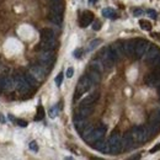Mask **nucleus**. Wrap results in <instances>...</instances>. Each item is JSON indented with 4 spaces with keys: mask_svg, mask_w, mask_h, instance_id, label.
<instances>
[{
    "mask_svg": "<svg viewBox=\"0 0 160 160\" xmlns=\"http://www.w3.org/2000/svg\"><path fill=\"white\" fill-rule=\"evenodd\" d=\"M25 78H26V80L28 81V84H30L32 88L37 85V81H38V80L36 79V78H35V77H33L31 73H27V74H25Z\"/></svg>",
    "mask_w": 160,
    "mask_h": 160,
    "instance_id": "nucleus-27",
    "label": "nucleus"
},
{
    "mask_svg": "<svg viewBox=\"0 0 160 160\" xmlns=\"http://www.w3.org/2000/svg\"><path fill=\"white\" fill-rule=\"evenodd\" d=\"M160 150V143L158 145H155V147H153L152 149H150V153H155V152H159Z\"/></svg>",
    "mask_w": 160,
    "mask_h": 160,
    "instance_id": "nucleus-39",
    "label": "nucleus"
},
{
    "mask_svg": "<svg viewBox=\"0 0 160 160\" xmlns=\"http://www.w3.org/2000/svg\"><path fill=\"white\" fill-rule=\"evenodd\" d=\"M160 53V49L159 48H157V47H149V49L145 52V54L143 56V59L144 62H147V63H149V64H152L153 63V60L157 58V56Z\"/></svg>",
    "mask_w": 160,
    "mask_h": 160,
    "instance_id": "nucleus-11",
    "label": "nucleus"
},
{
    "mask_svg": "<svg viewBox=\"0 0 160 160\" xmlns=\"http://www.w3.org/2000/svg\"><path fill=\"white\" fill-rule=\"evenodd\" d=\"M14 81H15V88L22 95L28 94L31 91V89H32V86L28 84V81L26 80L25 75H22V74H16L14 77Z\"/></svg>",
    "mask_w": 160,
    "mask_h": 160,
    "instance_id": "nucleus-1",
    "label": "nucleus"
},
{
    "mask_svg": "<svg viewBox=\"0 0 160 160\" xmlns=\"http://www.w3.org/2000/svg\"><path fill=\"white\" fill-rule=\"evenodd\" d=\"M57 115H58V107L54 106V107H52L49 110V117L51 118H54V117H57Z\"/></svg>",
    "mask_w": 160,
    "mask_h": 160,
    "instance_id": "nucleus-31",
    "label": "nucleus"
},
{
    "mask_svg": "<svg viewBox=\"0 0 160 160\" xmlns=\"http://www.w3.org/2000/svg\"><path fill=\"white\" fill-rule=\"evenodd\" d=\"M15 88V81L10 77H4L2 78V89L4 91H11Z\"/></svg>",
    "mask_w": 160,
    "mask_h": 160,
    "instance_id": "nucleus-20",
    "label": "nucleus"
},
{
    "mask_svg": "<svg viewBox=\"0 0 160 160\" xmlns=\"http://www.w3.org/2000/svg\"><path fill=\"white\" fill-rule=\"evenodd\" d=\"M51 11L63 15V11H64L63 2H62V1H60V2H52V5H51Z\"/></svg>",
    "mask_w": 160,
    "mask_h": 160,
    "instance_id": "nucleus-23",
    "label": "nucleus"
},
{
    "mask_svg": "<svg viewBox=\"0 0 160 160\" xmlns=\"http://www.w3.org/2000/svg\"><path fill=\"white\" fill-rule=\"evenodd\" d=\"M136 40H128L127 42L123 43L124 47V54H127L128 57H134V52H136Z\"/></svg>",
    "mask_w": 160,
    "mask_h": 160,
    "instance_id": "nucleus-13",
    "label": "nucleus"
},
{
    "mask_svg": "<svg viewBox=\"0 0 160 160\" xmlns=\"http://www.w3.org/2000/svg\"><path fill=\"white\" fill-rule=\"evenodd\" d=\"M102 15H103L105 18H107V19H116V18H117L116 12H115L112 9H110V8L103 9V10H102Z\"/></svg>",
    "mask_w": 160,
    "mask_h": 160,
    "instance_id": "nucleus-25",
    "label": "nucleus"
},
{
    "mask_svg": "<svg viewBox=\"0 0 160 160\" xmlns=\"http://www.w3.org/2000/svg\"><path fill=\"white\" fill-rule=\"evenodd\" d=\"M28 147H30V149H31V150H33V152H38V145H37V143H36V142H31Z\"/></svg>",
    "mask_w": 160,
    "mask_h": 160,
    "instance_id": "nucleus-33",
    "label": "nucleus"
},
{
    "mask_svg": "<svg viewBox=\"0 0 160 160\" xmlns=\"http://www.w3.org/2000/svg\"><path fill=\"white\" fill-rule=\"evenodd\" d=\"M74 124H75V128H77V131L79 132V133H81V131L89 124L88 123V121H86V118L85 117H81V116H75L74 117Z\"/></svg>",
    "mask_w": 160,
    "mask_h": 160,
    "instance_id": "nucleus-18",
    "label": "nucleus"
},
{
    "mask_svg": "<svg viewBox=\"0 0 160 160\" xmlns=\"http://www.w3.org/2000/svg\"><path fill=\"white\" fill-rule=\"evenodd\" d=\"M16 122H18V124H19L20 127H26V126H27V122L23 120H16Z\"/></svg>",
    "mask_w": 160,
    "mask_h": 160,
    "instance_id": "nucleus-38",
    "label": "nucleus"
},
{
    "mask_svg": "<svg viewBox=\"0 0 160 160\" xmlns=\"http://www.w3.org/2000/svg\"><path fill=\"white\" fill-rule=\"evenodd\" d=\"M91 145L94 147V149L99 150V152H101V153H105V154L110 153V147H108V142H106V140H103V139L96 140V142H95V143H92Z\"/></svg>",
    "mask_w": 160,
    "mask_h": 160,
    "instance_id": "nucleus-14",
    "label": "nucleus"
},
{
    "mask_svg": "<svg viewBox=\"0 0 160 160\" xmlns=\"http://www.w3.org/2000/svg\"><path fill=\"white\" fill-rule=\"evenodd\" d=\"M51 38H56L53 30H51V28H42L41 30V40H51Z\"/></svg>",
    "mask_w": 160,
    "mask_h": 160,
    "instance_id": "nucleus-22",
    "label": "nucleus"
},
{
    "mask_svg": "<svg viewBox=\"0 0 160 160\" xmlns=\"http://www.w3.org/2000/svg\"><path fill=\"white\" fill-rule=\"evenodd\" d=\"M159 98H160V88H159Z\"/></svg>",
    "mask_w": 160,
    "mask_h": 160,
    "instance_id": "nucleus-43",
    "label": "nucleus"
},
{
    "mask_svg": "<svg viewBox=\"0 0 160 160\" xmlns=\"http://www.w3.org/2000/svg\"><path fill=\"white\" fill-rule=\"evenodd\" d=\"M92 28L95 30V31H99L101 28V23H100V21H95L94 23H92Z\"/></svg>",
    "mask_w": 160,
    "mask_h": 160,
    "instance_id": "nucleus-35",
    "label": "nucleus"
},
{
    "mask_svg": "<svg viewBox=\"0 0 160 160\" xmlns=\"http://www.w3.org/2000/svg\"><path fill=\"white\" fill-rule=\"evenodd\" d=\"M91 85H92V82L90 81V79H89V77H88V75L81 77L80 80H79V82H78V85H77V90H75V99H79L82 94H85L86 91H89V89L91 88Z\"/></svg>",
    "mask_w": 160,
    "mask_h": 160,
    "instance_id": "nucleus-4",
    "label": "nucleus"
},
{
    "mask_svg": "<svg viewBox=\"0 0 160 160\" xmlns=\"http://www.w3.org/2000/svg\"><path fill=\"white\" fill-rule=\"evenodd\" d=\"M62 82H63V73H59V74L57 75V78H56V85H57V86H60Z\"/></svg>",
    "mask_w": 160,
    "mask_h": 160,
    "instance_id": "nucleus-32",
    "label": "nucleus"
},
{
    "mask_svg": "<svg viewBox=\"0 0 160 160\" xmlns=\"http://www.w3.org/2000/svg\"><path fill=\"white\" fill-rule=\"evenodd\" d=\"M73 75H74V69L70 67V68L67 69V77H68V78H72Z\"/></svg>",
    "mask_w": 160,
    "mask_h": 160,
    "instance_id": "nucleus-36",
    "label": "nucleus"
},
{
    "mask_svg": "<svg viewBox=\"0 0 160 160\" xmlns=\"http://www.w3.org/2000/svg\"><path fill=\"white\" fill-rule=\"evenodd\" d=\"M147 12L150 15V18H152V19H157V15H158V14H157V11H154V10L149 9V10H147Z\"/></svg>",
    "mask_w": 160,
    "mask_h": 160,
    "instance_id": "nucleus-34",
    "label": "nucleus"
},
{
    "mask_svg": "<svg viewBox=\"0 0 160 160\" xmlns=\"http://www.w3.org/2000/svg\"><path fill=\"white\" fill-rule=\"evenodd\" d=\"M91 113H92V105H81L80 103V107L78 108V112H77L78 116L88 118Z\"/></svg>",
    "mask_w": 160,
    "mask_h": 160,
    "instance_id": "nucleus-17",
    "label": "nucleus"
},
{
    "mask_svg": "<svg viewBox=\"0 0 160 160\" xmlns=\"http://www.w3.org/2000/svg\"><path fill=\"white\" fill-rule=\"evenodd\" d=\"M106 131H107V127L105 126V124H100L99 127H96V128H94L92 129V132L90 133V136L85 139V142H88V143H90V144H92V143H95L96 140H100L103 138V136H105V133H106Z\"/></svg>",
    "mask_w": 160,
    "mask_h": 160,
    "instance_id": "nucleus-5",
    "label": "nucleus"
},
{
    "mask_svg": "<svg viewBox=\"0 0 160 160\" xmlns=\"http://www.w3.org/2000/svg\"><path fill=\"white\" fill-rule=\"evenodd\" d=\"M150 43L145 40H137L136 43V52H134V57L136 58H143V56L145 54V52L149 49Z\"/></svg>",
    "mask_w": 160,
    "mask_h": 160,
    "instance_id": "nucleus-6",
    "label": "nucleus"
},
{
    "mask_svg": "<svg viewBox=\"0 0 160 160\" xmlns=\"http://www.w3.org/2000/svg\"><path fill=\"white\" fill-rule=\"evenodd\" d=\"M81 54H82V49H75V51H74V57H75V58H80V57H81Z\"/></svg>",
    "mask_w": 160,
    "mask_h": 160,
    "instance_id": "nucleus-37",
    "label": "nucleus"
},
{
    "mask_svg": "<svg viewBox=\"0 0 160 160\" xmlns=\"http://www.w3.org/2000/svg\"><path fill=\"white\" fill-rule=\"evenodd\" d=\"M139 25H140V27H142V30H144V31H150V30H152V25H150L149 21L140 20Z\"/></svg>",
    "mask_w": 160,
    "mask_h": 160,
    "instance_id": "nucleus-29",
    "label": "nucleus"
},
{
    "mask_svg": "<svg viewBox=\"0 0 160 160\" xmlns=\"http://www.w3.org/2000/svg\"><path fill=\"white\" fill-rule=\"evenodd\" d=\"M144 82H145V85H148L149 88L158 86L160 84V73L159 72H155V73H149V74H147L145 78H144Z\"/></svg>",
    "mask_w": 160,
    "mask_h": 160,
    "instance_id": "nucleus-8",
    "label": "nucleus"
},
{
    "mask_svg": "<svg viewBox=\"0 0 160 160\" xmlns=\"http://www.w3.org/2000/svg\"><path fill=\"white\" fill-rule=\"evenodd\" d=\"M94 21V14L91 12V11H84L82 14H81V16H80V20H79V23H80V27H88L91 22Z\"/></svg>",
    "mask_w": 160,
    "mask_h": 160,
    "instance_id": "nucleus-12",
    "label": "nucleus"
},
{
    "mask_svg": "<svg viewBox=\"0 0 160 160\" xmlns=\"http://www.w3.org/2000/svg\"><path fill=\"white\" fill-rule=\"evenodd\" d=\"M91 68L95 69V70H98V72H100V73H102V70L105 69L101 60H94V62H91Z\"/></svg>",
    "mask_w": 160,
    "mask_h": 160,
    "instance_id": "nucleus-26",
    "label": "nucleus"
},
{
    "mask_svg": "<svg viewBox=\"0 0 160 160\" xmlns=\"http://www.w3.org/2000/svg\"><path fill=\"white\" fill-rule=\"evenodd\" d=\"M133 14H134V16H140V15L143 14V10H140V9H136V10L133 11Z\"/></svg>",
    "mask_w": 160,
    "mask_h": 160,
    "instance_id": "nucleus-40",
    "label": "nucleus"
},
{
    "mask_svg": "<svg viewBox=\"0 0 160 160\" xmlns=\"http://www.w3.org/2000/svg\"><path fill=\"white\" fill-rule=\"evenodd\" d=\"M132 136L134 140L137 143H143V142H147V140L150 138V134L148 132V128L144 127V126H137V127H133L132 131H131Z\"/></svg>",
    "mask_w": 160,
    "mask_h": 160,
    "instance_id": "nucleus-2",
    "label": "nucleus"
},
{
    "mask_svg": "<svg viewBox=\"0 0 160 160\" xmlns=\"http://www.w3.org/2000/svg\"><path fill=\"white\" fill-rule=\"evenodd\" d=\"M43 117H44V108H43V106H38V107H37V113H36L35 120L41 121V120H43Z\"/></svg>",
    "mask_w": 160,
    "mask_h": 160,
    "instance_id": "nucleus-28",
    "label": "nucleus"
},
{
    "mask_svg": "<svg viewBox=\"0 0 160 160\" xmlns=\"http://www.w3.org/2000/svg\"><path fill=\"white\" fill-rule=\"evenodd\" d=\"M1 91H4V89H2V78H0V92Z\"/></svg>",
    "mask_w": 160,
    "mask_h": 160,
    "instance_id": "nucleus-41",
    "label": "nucleus"
},
{
    "mask_svg": "<svg viewBox=\"0 0 160 160\" xmlns=\"http://www.w3.org/2000/svg\"><path fill=\"white\" fill-rule=\"evenodd\" d=\"M30 73L38 80V81H42V80L44 79V77H46V69L41 64H38V65H32L30 68Z\"/></svg>",
    "mask_w": 160,
    "mask_h": 160,
    "instance_id": "nucleus-10",
    "label": "nucleus"
},
{
    "mask_svg": "<svg viewBox=\"0 0 160 160\" xmlns=\"http://www.w3.org/2000/svg\"><path fill=\"white\" fill-rule=\"evenodd\" d=\"M49 20L52 21L53 23H56V25H60L62 21H63V15L51 11V14H49Z\"/></svg>",
    "mask_w": 160,
    "mask_h": 160,
    "instance_id": "nucleus-24",
    "label": "nucleus"
},
{
    "mask_svg": "<svg viewBox=\"0 0 160 160\" xmlns=\"http://www.w3.org/2000/svg\"><path fill=\"white\" fill-rule=\"evenodd\" d=\"M134 144H136V140H134V138H133V136H132L131 132L127 133V134L123 137V139H122L123 150H129V149H132V148L134 147Z\"/></svg>",
    "mask_w": 160,
    "mask_h": 160,
    "instance_id": "nucleus-15",
    "label": "nucleus"
},
{
    "mask_svg": "<svg viewBox=\"0 0 160 160\" xmlns=\"http://www.w3.org/2000/svg\"><path fill=\"white\" fill-rule=\"evenodd\" d=\"M98 99H99V92H92L81 100V105H92L98 101Z\"/></svg>",
    "mask_w": 160,
    "mask_h": 160,
    "instance_id": "nucleus-21",
    "label": "nucleus"
},
{
    "mask_svg": "<svg viewBox=\"0 0 160 160\" xmlns=\"http://www.w3.org/2000/svg\"><path fill=\"white\" fill-rule=\"evenodd\" d=\"M88 77H89V79L90 81L92 82V85H95V84H99L101 80V73L100 72H98V70H95V69H92V68H90V70H89V73L86 74Z\"/></svg>",
    "mask_w": 160,
    "mask_h": 160,
    "instance_id": "nucleus-19",
    "label": "nucleus"
},
{
    "mask_svg": "<svg viewBox=\"0 0 160 160\" xmlns=\"http://www.w3.org/2000/svg\"><path fill=\"white\" fill-rule=\"evenodd\" d=\"M100 60L103 64V68L106 69H111L115 64V62L112 60V58L110 57V53H108V48H103L100 53Z\"/></svg>",
    "mask_w": 160,
    "mask_h": 160,
    "instance_id": "nucleus-9",
    "label": "nucleus"
},
{
    "mask_svg": "<svg viewBox=\"0 0 160 160\" xmlns=\"http://www.w3.org/2000/svg\"><path fill=\"white\" fill-rule=\"evenodd\" d=\"M101 43V40H94L90 42V44H89V51H92V49H95L96 47H98V44H100Z\"/></svg>",
    "mask_w": 160,
    "mask_h": 160,
    "instance_id": "nucleus-30",
    "label": "nucleus"
},
{
    "mask_svg": "<svg viewBox=\"0 0 160 160\" xmlns=\"http://www.w3.org/2000/svg\"><path fill=\"white\" fill-rule=\"evenodd\" d=\"M108 147H110V153L111 154H118L123 150V145H122V138L118 133H113L110 138H108Z\"/></svg>",
    "mask_w": 160,
    "mask_h": 160,
    "instance_id": "nucleus-3",
    "label": "nucleus"
},
{
    "mask_svg": "<svg viewBox=\"0 0 160 160\" xmlns=\"http://www.w3.org/2000/svg\"><path fill=\"white\" fill-rule=\"evenodd\" d=\"M53 59H54V54L52 51H42V53L38 57V62L42 67L51 65L53 63Z\"/></svg>",
    "mask_w": 160,
    "mask_h": 160,
    "instance_id": "nucleus-7",
    "label": "nucleus"
},
{
    "mask_svg": "<svg viewBox=\"0 0 160 160\" xmlns=\"http://www.w3.org/2000/svg\"><path fill=\"white\" fill-rule=\"evenodd\" d=\"M96 1H98V0H89L90 4H94V2H96Z\"/></svg>",
    "mask_w": 160,
    "mask_h": 160,
    "instance_id": "nucleus-42",
    "label": "nucleus"
},
{
    "mask_svg": "<svg viewBox=\"0 0 160 160\" xmlns=\"http://www.w3.org/2000/svg\"><path fill=\"white\" fill-rule=\"evenodd\" d=\"M56 47H57V41H56V38L42 40L40 43V48L42 51H53Z\"/></svg>",
    "mask_w": 160,
    "mask_h": 160,
    "instance_id": "nucleus-16",
    "label": "nucleus"
}]
</instances>
